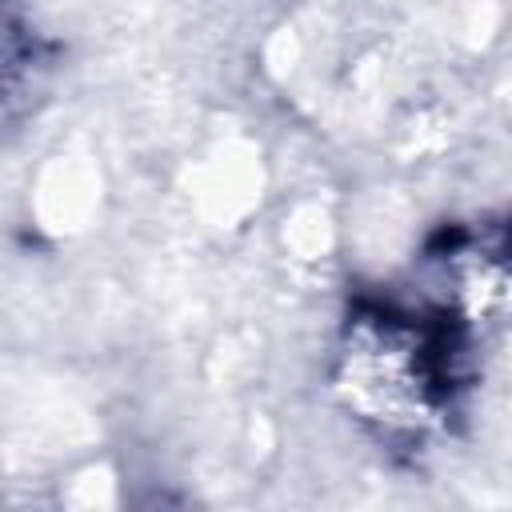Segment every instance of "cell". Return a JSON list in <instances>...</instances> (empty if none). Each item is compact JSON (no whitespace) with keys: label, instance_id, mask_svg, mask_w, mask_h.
<instances>
[{"label":"cell","instance_id":"6da1fadb","mask_svg":"<svg viewBox=\"0 0 512 512\" xmlns=\"http://www.w3.org/2000/svg\"><path fill=\"white\" fill-rule=\"evenodd\" d=\"M464 360V320L364 304L348 316L336 388L384 436H420L452 416L464 388Z\"/></svg>","mask_w":512,"mask_h":512}]
</instances>
